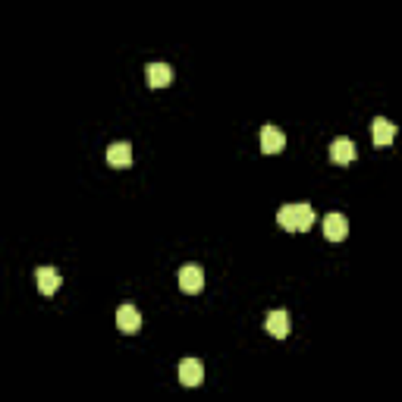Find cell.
I'll return each instance as SVG.
<instances>
[{
	"label": "cell",
	"instance_id": "8fae6325",
	"mask_svg": "<svg viewBox=\"0 0 402 402\" xmlns=\"http://www.w3.org/2000/svg\"><path fill=\"white\" fill-rule=\"evenodd\" d=\"M371 138H374V145H393L396 138V126L390 123V120H383V116H374V123H371Z\"/></svg>",
	"mask_w": 402,
	"mask_h": 402
},
{
	"label": "cell",
	"instance_id": "7a4b0ae2",
	"mask_svg": "<svg viewBox=\"0 0 402 402\" xmlns=\"http://www.w3.org/2000/svg\"><path fill=\"white\" fill-rule=\"evenodd\" d=\"M179 289H183L185 295H195L205 289V271L198 264H185L183 271H179Z\"/></svg>",
	"mask_w": 402,
	"mask_h": 402
},
{
	"label": "cell",
	"instance_id": "ba28073f",
	"mask_svg": "<svg viewBox=\"0 0 402 402\" xmlns=\"http://www.w3.org/2000/svg\"><path fill=\"white\" fill-rule=\"evenodd\" d=\"M107 164L116 167V170H126L132 164V145L129 142H116L107 148Z\"/></svg>",
	"mask_w": 402,
	"mask_h": 402
},
{
	"label": "cell",
	"instance_id": "8992f818",
	"mask_svg": "<svg viewBox=\"0 0 402 402\" xmlns=\"http://www.w3.org/2000/svg\"><path fill=\"white\" fill-rule=\"evenodd\" d=\"M324 236H327L330 242H342V239L349 236V220L342 217V214H327V217H324Z\"/></svg>",
	"mask_w": 402,
	"mask_h": 402
},
{
	"label": "cell",
	"instance_id": "277c9868",
	"mask_svg": "<svg viewBox=\"0 0 402 402\" xmlns=\"http://www.w3.org/2000/svg\"><path fill=\"white\" fill-rule=\"evenodd\" d=\"M116 327L123 330V334H138V327H142V314H138L136 305H120L116 308Z\"/></svg>",
	"mask_w": 402,
	"mask_h": 402
},
{
	"label": "cell",
	"instance_id": "30bf717a",
	"mask_svg": "<svg viewBox=\"0 0 402 402\" xmlns=\"http://www.w3.org/2000/svg\"><path fill=\"white\" fill-rule=\"evenodd\" d=\"M35 280H38L42 295H54L57 289H60V271H57V267H38Z\"/></svg>",
	"mask_w": 402,
	"mask_h": 402
},
{
	"label": "cell",
	"instance_id": "7c38bea8",
	"mask_svg": "<svg viewBox=\"0 0 402 402\" xmlns=\"http://www.w3.org/2000/svg\"><path fill=\"white\" fill-rule=\"evenodd\" d=\"M264 327L271 336H277V340H283V336H289V314L286 311H271L264 320Z\"/></svg>",
	"mask_w": 402,
	"mask_h": 402
},
{
	"label": "cell",
	"instance_id": "3957f363",
	"mask_svg": "<svg viewBox=\"0 0 402 402\" xmlns=\"http://www.w3.org/2000/svg\"><path fill=\"white\" fill-rule=\"evenodd\" d=\"M205 381V365L198 358H183L179 361V383L183 387H198Z\"/></svg>",
	"mask_w": 402,
	"mask_h": 402
},
{
	"label": "cell",
	"instance_id": "5b68a950",
	"mask_svg": "<svg viewBox=\"0 0 402 402\" xmlns=\"http://www.w3.org/2000/svg\"><path fill=\"white\" fill-rule=\"evenodd\" d=\"M170 79H173V69L167 63H148L145 66V82L151 89H164V85H170Z\"/></svg>",
	"mask_w": 402,
	"mask_h": 402
},
{
	"label": "cell",
	"instance_id": "9c48e42d",
	"mask_svg": "<svg viewBox=\"0 0 402 402\" xmlns=\"http://www.w3.org/2000/svg\"><path fill=\"white\" fill-rule=\"evenodd\" d=\"M330 157H334V164H352L355 157H358V148H355L352 138H336L330 145Z\"/></svg>",
	"mask_w": 402,
	"mask_h": 402
},
{
	"label": "cell",
	"instance_id": "52a82bcc",
	"mask_svg": "<svg viewBox=\"0 0 402 402\" xmlns=\"http://www.w3.org/2000/svg\"><path fill=\"white\" fill-rule=\"evenodd\" d=\"M283 148H286V136H283L277 126H264V129H261V151H264V154H280Z\"/></svg>",
	"mask_w": 402,
	"mask_h": 402
},
{
	"label": "cell",
	"instance_id": "6da1fadb",
	"mask_svg": "<svg viewBox=\"0 0 402 402\" xmlns=\"http://www.w3.org/2000/svg\"><path fill=\"white\" fill-rule=\"evenodd\" d=\"M277 223L286 232H305L314 223V208L308 201H295V205H283L277 211Z\"/></svg>",
	"mask_w": 402,
	"mask_h": 402
}]
</instances>
